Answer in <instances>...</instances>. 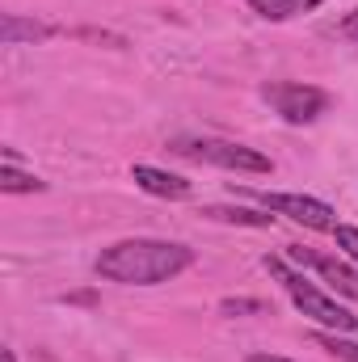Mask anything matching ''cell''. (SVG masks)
I'll return each instance as SVG.
<instances>
[{"mask_svg": "<svg viewBox=\"0 0 358 362\" xmlns=\"http://www.w3.org/2000/svg\"><path fill=\"white\" fill-rule=\"evenodd\" d=\"M190 266H194V253L173 240H118L101 249L93 262V270L105 282H122V286H156Z\"/></svg>", "mask_w": 358, "mask_h": 362, "instance_id": "6da1fadb", "label": "cell"}, {"mask_svg": "<svg viewBox=\"0 0 358 362\" xmlns=\"http://www.w3.org/2000/svg\"><path fill=\"white\" fill-rule=\"evenodd\" d=\"M262 266H266L270 278H278V282H282V291L295 299V308H299L304 316H312L316 325H325V329H337V333H354V329H358V316H350V312H346L337 299H329L325 291H316L308 278L291 274L282 262H278V257H266Z\"/></svg>", "mask_w": 358, "mask_h": 362, "instance_id": "7a4b0ae2", "label": "cell"}, {"mask_svg": "<svg viewBox=\"0 0 358 362\" xmlns=\"http://www.w3.org/2000/svg\"><path fill=\"white\" fill-rule=\"evenodd\" d=\"M169 152H178L185 160L215 165V169H232V173H274L270 156L245 148V144H232V139H173Z\"/></svg>", "mask_w": 358, "mask_h": 362, "instance_id": "3957f363", "label": "cell"}, {"mask_svg": "<svg viewBox=\"0 0 358 362\" xmlns=\"http://www.w3.org/2000/svg\"><path fill=\"white\" fill-rule=\"evenodd\" d=\"M262 97L274 105V114H282L295 127L316 122L329 110V93L316 85H295V81H270V85H262Z\"/></svg>", "mask_w": 358, "mask_h": 362, "instance_id": "277c9868", "label": "cell"}, {"mask_svg": "<svg viewBox=\"0 0 358 362\" xmlns=\"http://www.w3.org/2000/svg\"><path fill=\"white\" fill-rule=\"evenodd\" d=\"M253 198L274 211V215H287V219H295V223H304V228H312V232H333L337 228V211L329 206V202H321V198H304V194H270V189H253Z\"/></svg>", "mask_w": 358, "mask_h": 362, "instance_id": "5b68a950", "label": "cell"}, {"mask_svg": "<svg viewBox=\"0 0 358 362\" xmlns=\"http://www.w3.org/2000/svg\"><path fill=\"white\" fill-rule=\"evenodd\" d=\"M291 262H299V266H312V270L321 274L333 291H342V295H350L358 299V270H350L346 262H337V257H325V253H316V249H304V245H291Z\"/></svg>", "mask_w": 358, "mask_h": 362, "instance_id": "8992f818", "label": "cell"}, {"mask_svg": "<svg viewBox=\"0 0 358 362\" xmlns=\"http://www.w3.org/2000/svg\"><path fill=\"white\" fill-rule=\"evenodd\" d=\"M131 177L139 189H148V194H156V198H190V181L178 177V173H165V169H152V165H135L131 169Z\"/></svg>", "mask_w": 358, "mask_h": 362, "instance_id": "52a82bcc", "label": "cell"}, {"mask_svg": "<svg viewBox=\"0 0 358 362\" xmlns=\"http://www.w3.org/2000/svg\"><path fill=\"white\" fill-rule=\"evenodd\" d=\"M51 34H59V30L47 25V21L17 17V13H4V21H0V42H4V47H17V42H42V38H51Z\"/></svg>", "mask_w": 358, "mask_h": 362, "instance_id": "ba28073f", "label": "cell"}, {"mask_svg": "<svg viewBox=\"0 0 358 362\" xmlns=\"http://www.w3.org/2000/svg\"><path fill=\"white\" fill-rule=\"evenodd\" d=\"M207 219L215 223H236V228H270L274 215H262V211H245V206H202Z\"/></svg>", "mask_w": 358, "mask_h": 362, "instance_id": "9c48e42d", "label": "cell"}, {"mask_svg": "<svg viewBox=\"0 0 358 362\" xmlns=\"http://www.w3.org/2000/svg\"><path fill=\"white\" fill-rule=\"evenodd\" d=\"M0 189L4 194H38V189H47V181H38L34 173H21L13 165H0Z\"/></svg>", "mask_w": 358, "mask_h": 362, "instance_id": "30bf717a", "label": "cell"}, {"mask_svg": "<svg viewBox=\"0 0 358 362\" xmlns=\"http://www.w3.org/2000/svg\"><path fill=\"white\" fill-rule=\"evenodd\" d=\"M325 354H333V358H342V362H358V346L354 341H346V337H337V333H316L312 337Z\"/></svg>", "mask_w": 358, "mask_h": 362, "instance_id": "8fae6325", "label": "cell"}, {"mask_svg": "<svg viewBox=\"0 0 358 362\" xmlns=\"http://www.w3.org/2000/svg\"><path fill=\"white\" fill-rule=\"evenodd\" d=\"M249 4H253V13H262L266 21H287V17L299 13V0H249Z\"/></svg>", "mask_w": 358, "mask_h": 362, "instance_id": "7c38bea8", "label": "cell"}, {"mask_svg": "<svg viewBox=\"0 0 358 362\" xmlns=\"http://www.w3.org/2000/svg\"><path fill=\"white\" fill-rule=\"evenodd\" d=\"M219 312H224V316H266L270 303L266 299H224Z\"/></svg>", "mask_w": 358, "mask_h": 362, "instance_id": "4fadbf2b", "label": "cell"}, {"mask_svg": "<svg viewBox=\"0 0 358 362\" xmlns=\"http://www.w3.org/2000/svg\"><path fill=\"white\" fill-rule=\"evenodd\" d=\"M333 236H337V249H346V257H354V262H358V228L337 223V228H333Z\"/></svg>", "mask_w": 358, "mask_h": 362, "instance_id": "5bb4252c", "label": "cell"}, {"mask_svg": "<svg viewBox=\"0 0 358 362\" xmlns=\"http://www.w3.org/2000/svg\"><path fill=\"white\" fill-rule=\"evenodd\" d=\"M342 34H346V38H354V42H358V8L350 13V17H346V21H342Z\"/></svg>", "mask_w": 358, "mask_h": 362, "instance_id": "9a60e30c", "label": "cell"}, {"mask_svg": "<svg viewBox=\"0 0 358 362\" xmlns=\"http://www.w3.org/2000/svg\"><path fill=\"white\" fill-rule=\"evenodd\" d=\"M249 362H291V358H282V354H262V350H258V354H249Z\"/></svg>", "mask_w": 358, "mask_h": 362, "instance_id": "2e32d148", "label": "cell"}, {"mask_svg": "<svg viewBox=\"0 0 358 362\" xmlns=\"http://www.w3.org/2000/svg\"><path fill=\"white\" fill-rule=\"evenodd\" d=\"M0 362H17V354L13 350H0Z\"/></svg>", "mask_w": 358, "mask_h": 362, "instance_id": "e0dca14e", "label": "cell"}, {"mask_svg": "<svg viewBox=\"0 0 358 362\" xmlns=\"http://www.w3.org/2000/svg\"><path fill=\"white\" fill-rule=\"evenodd\" d=\"M299 4H304V8H316V4H325V0H299Z\"/></svg>", "mask_w": 358, "mask_h": 362, "instance_id": "ac0fdd59", "label": "cell"}]
</instances>
